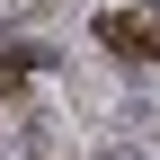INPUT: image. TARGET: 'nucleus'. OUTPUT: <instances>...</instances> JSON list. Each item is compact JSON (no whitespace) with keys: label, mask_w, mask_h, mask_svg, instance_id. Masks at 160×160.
Listing matches in <instances>:
<instances>
[{"label":"nucleus","mask_w":160,"mask_h":160,"mask_svg":"<svg viewBox=\"0 0 160 160\" xmlns=\"http://www.w3.org/2000/svg\"><path fill=\"white\" fill-rule=\"evenodd\" d=\"M98 45H107V53H125V62H151V53H160V18L107 9V18H98Z\"/></svg>","instance_id":"1"},{"label":"nucleus","mask_w":160,"mask_h":160,"mask_svg":"<svg viewBox=\"0 0 160 160\" xmlns=\"http://www.w3.org/2000/svg\"><path fill=\"white\" fill-rule=\"evenodd\" d=\"M36 62H45V45H0V98L18 89V80H27Z\"/></svg>","instance_id":"2"},{"label":"nucleus","mask_w":160,"mask_h":160,"mask_svg":"<svg viewBox=\"0 0 160 160\" xmlns=\"http://www.w3.org/2000/svg\"><path fill=\"white\" fill-rule=\"evenodd\" d=\"M107 160H142V151H107Z\"/></svg>","instance_id":"3"}]
</instances>
